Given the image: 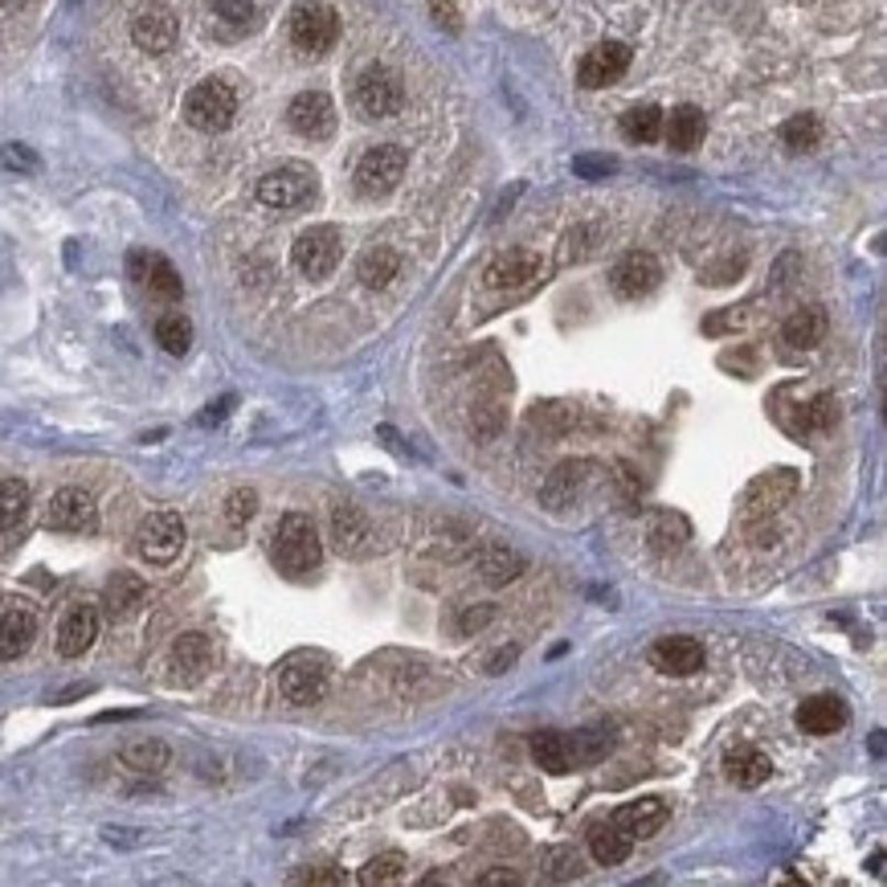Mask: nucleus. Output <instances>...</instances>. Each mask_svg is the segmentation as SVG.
<instances>
[{"mask_svg":"<svg viewBox=\"0 0 887 887\" xmlns=\"http://www.w3.org/2000/svg\"><path fill=\"white\" fill-rule=\"evenodd\" d=\"M532 757H536V765H540L544 773H552V777L572 769L569 744H565L560 732H536V736H532Z\"/></svg>","mask_w":887,"mask_h":887,"instance_id":"35","label":"nucleus"},{"mask_svg":"<svg viewBox=\"0 0 887 887\" xmlns=\"http://www.w3.org/2000/svg\"><path fill=\"white\" fill-rule=\"evenodd\" d=\"M614 168H617L614 156H577L572 160V172L585 176V180H601V176H610Z\"/></svg>","mask_w":887,"mask_h":887,"instance_id":"43","label":"nucleus"},{"mask_svg":"<svg viewBox=\"0 0 887 887\" xmlns=\"http://www.w3.org/2000/svg\"><path fill=\"white\" fill-rule=\"evenodd\" d=\"M131 42L140 45L143 54H168L172 42H176V17L160 4H147L131 21Z\"/></svg>","mask_w":887,"mask_h":887,"instance_id":"19","label":"nucleus"},{"mask_svg":"<svg viewBox=\"0 0 887 887\" xmlns=\"http://www.w3.org/2000/svg\"><path fill=\"white\" fill-rule=\"evenodd\" d=\"M429 4H434V21H438V25H446L450 33H458V29H462L455 0H429Z\"/></svg>","mask_w":887,"mask_h":887,"instance_id":"48","label":"nucleus"},{"mask_svg":"<svg viewBox=\"0 0 887 887\" xmlns=\"http://www.w3.org/2000/svg\"><path fill=\"white\" fill-rule=\"evenodd\" d=\"M405 168H409V156L401 152L397 143H381V147H369L357 164V193L360 197H388L393 188L405 180Z\"/></svg>","mask_w":887,"mask_h":887,"instance_id":"5","label":"nucleus"},{"mask_svg":"<svg viewBox=\"0 0 887 887\" xmlns=\"http://www.w3.org/2000/svg\"><path fill=\"white\" fill-rule=\"evenodd\" d=\"M209 4H213V13L221 21H233V25H242V21L254 17V0H209Z\"/></svg>","mask_w":887,"mask_h":887,"instance_id":"45","label":"nucleus"},{"mask_svg":"<svg viewBox=\"0 0 887 887\" xmlns=\"http://www.w3.org/2000/svg\"><path fill=\"white\" fill-rule=\"evenodd\" d=\"M629 846H634V839H629L622 826H614V818L589 826V855L598 858L601 867H617V863H626Z\"/></svg>","mask_w":887,"mask_h":887,"instance_id":"27","label":"nucleus"},{"mask_svg":"<svg viewBox=\"0 0 887 887\" xmlns=\"http://www.w3.org/2000/svg\"><path fill=\"white\" fill-rule=\"evenodd\" d=\"M789 348H818L822 336H826V311L822 307H801L786 319V328H781Z\"/></svg>","mask_w":887,"mask_h":887,"instance_id":"32","label":"nucleus"},{"mask_svg":"<svg viewBox=\"0 0 887 887\" xmlns=\"http://www.w3.org/2000/svg\"><path fill=\"white\" fill-rule=\"evenodd\" d=\"M667 814H671V810H667V801H662V798H638V801L617 806L614 826L626 830L629 839H650V834H658V830H662Z\"/></svg>","mask_w":887,"mask_h":887,"instance_id":"23","label":"nucleus"},{"mask_svg":"<svg viewBox=\"0 0 887 887\" xmlns=\"http://www.w3.org/2000/svg\"><path fill=\"white\" fill-rule=\"evenodd\" d=\"M29 515V486L21 479H4L0 483V532H13Z\"/></svg>","mask_w":887,"mask_h":887,"instance_id":"39","label":"nucleus"},{"mask_svg":"<svg viewBox=\"0 0 887 887\" xmlns=\"http://www.w3.org/2000/svg\"><path fill=\"white\" fill-rule=\"evenodd\" d=\"M593 242H598V229H593V226L572 229L569 242H565V258H572V262H581V258L593 254Z\"/></svg>","mask_w":887,"mask_h":887,"instance_id":"44","label":"nucleus"},{"mask_svg":"<svg viewBox=\"0 0 887 887\" xmlns=\"http://www.w3.org/2000/svg\"><path fill=\"white\" fill-rule=\"evenodd\" d=\"M781 143H786L789 152H814L818 143H822V123H818V114H793L786 119V128H781Z\"/></svg>","mask_w":887,"mask_h":887,"instance_id":"37","label":"nucleus"},{"mask_svg":"<svg viewBox=\"0 0 887 887\" xmlns=\"http://www.w3.org/2000/svg\"><path fill=\"white\" fill-rule=\"evenodd\" d=\"M798 724L810 736H834L846 724V703L839 696H814L798 708Z\"/></svg>","mask_w":887,"mask_h":887,"instance_id":"24","label":"nucleus"},{"mask_svg":"<svg viewBox=\"0 0 887 887\" xmlns=\"http://www.w3.org/2000/svg\"><path fill=\"white\" fill-rule=\"evenodd\" d=\"M724 773H729V781H736L741 789H757L769 781L773 765L760 748H753V744H736L729 757H724Z\"/></svg>","mask_w":887,"mask_h":887,"instance_id":"26","label":"nucleus"},{"mask_svg":"<svg viewBox=\"0 0 887 887\" xmlns=\"http://www.w3.org/2000/svg\"><path fill=\"white\" fill-rule=\"evenodd\" d=\"M336 37H340V17L324 0H303L299 9L291 13V42H295L299 54H328Z\"/></svg>","mask_w":887,"mask_h":887,"instance_id":"4","label":"nucleus"},{"mask_svg":"<svg viewBox=\"0 0 887 887\" xmlns=\"http://www.w3.org/2000/svg\"><path fill=\"white\" fill-rule=\"evenodd\" d=\"M352 99H357V111L364 114V119H393V114L405 107V83H401V74L388 70V66H369V70L357 78Z\"/></svg>","mask_w":887,"mask_h":887,"instance_id":"6","label":"nucleus"},{"mask_svg":"<svg viewBox=\"0 0 887 887\" xmlns=\"http://www.w3.org/2000/svg\"><path fill=\"white\" fill-rule=\"evenodd\" d=\"M593 462H565V467H557V471L548 474V483H544L540 500L548 503V507H572V503L585 495V486L593 483Z\"/></svg>","mask_w":887,"mask_h":887,"instance_id":"22","label":"nucleus"},{"mask_svg":"<svg viewBox=\"0 0 887 887\" xmlns=\"http://www.w3.org/2000/svg\"><path fill=\"white\" fill-rule=\"evenodd\" d=\"M156 340H160V348L168 352V357H185L188 348H193V324H188L185 315H164L156 324Z\"/></svg>","mask_w":887,"mask_h":887,"instance_id":"40","label":"nucleus"},{"mask_svg":"<svg viewBox=\"0 0 887 887\" xmlns=\"http://www.w3.org/2000/svg\"><path fill=\"white\" fill-rule=\"evenodd\" d=\"M401 271V254L397 250H388V245H372V250H364V258H360V283L372 286V291H381V286H388L393 278H397Z\"/></svg>","mask_w":887,"mask_h":887,"instance_id":"33","label":"nucleus"},{"mask_svg":"<svg viewBox=\"0 0 887 887\" xmlns=\"http://www.w3.org/2000/svg\"><path fill=\"white\" fill-rule=\"evenodd\" d=\"M507 662H515V646H507V650H500V655L491 658V675H500V667H507Z\"/></svg>","mask_w":887,"mask_h":887,"instance_id":"53","label":"nucleus"},{"mask_svg":"<svg viewBox=\"0 0 887 887\" xmlns=\"http://www.w3.org/2000/svg\"><path fill=\"white\" fill-rule=\"evenodd\" d=\"M135 548L147 565H172L185 548V519L176 512H152L135 532Z\"/></svg>","mask_w":887,"mask_h":887,"instance_id":"8","label":"nucleus"},{"mask_svg":"<svg viewBox=\"0 0 887 887\" xmlns=\"http://www.w3.org/2000/svg\"><path fill=\"white\" fill-rule=\"evenodd\" d=\"M286 119L307 140H328L331 131H336V107H331V99L324 90H303L299 99L291 102Z\"/></svg>","mask_w":887,"mask_h":887,"instance_id":"16","label":"nucleus"},{"mask_svg":"<svg viewBox=\"0 0 887 887\" xmlns=\"http://www.w3.org/2000/svg\"><path fill=\"white\" fill-rule=\"evenodd\" d=\"M128 271H131V278H140L152 295H160V299H180V295H185V283H180V274H176V266H172L168 258L131 254Z\"/></svg>","mask_w":887,"mask_h":887,"instance_id":"21","label":"nucleus"},{"mask_svg":"<svg viewBox=\"0 0 887 887\" xmlns=\"http://www.w3.org/2000/svg\"><path fill=\"white\" fill-rule=\"evenodd\" d=\"M662 135H667V143H671L675 152H696L703 143V135H708V119H703L700 107L683 102V107L671 111V119H662Z\"/></svg>","mask_w":887,"mask_h":887,"instance_id":"25","label":"nucleus"},{"mask_svg":"<svg viewBox=\"0 0 887 887\" xmlns=\"http://www.w3.org/2000/svg\"><path fill=\"white\" fill-rule=\"evenodd\" d=\"M343 254V238L336 226H311L307 233H299V242L291 250L295 266H299L307 278H328L336 266H340Z\"/></svg>","mask_w":887,"mask_h":887,"instance_id":"10","label":"nucleus"},{"mask_svg":"<svg viewBox=\"0 0 887 887\" xmlns=\"http://www.w3.org/2000/svg\"><path fill=\"white\" fill-rule=\"evenodd\" d=\"M474 565H479L486 585H507V581H515L524 572V557L515 548H507V544H483L474 552Z\"/></svg>","mask_w":887,"mask_h":887,"instance_id":"28","label":"nucleus"},{"mask_svg":"<svg viewBox=\"0 0 887 887\" xmlns=\"http://www.w3.org/2000/svg\"><path fill=\"white\" fill-rule=\"evenodd\" d=\"M95 500L86 495L83 486H62L50 507H45V528L50 532H90L95 528Z\"/></svg>","mask_w":887,"mask_h":887,"instance_id":"11","label":"nucleus"},{"mask_svg":"<svg viewBox=\"0 0 887 887\" xmlns=\"http://www.w3.org/2000/svg\"><path fill=\"white\" fill-rule=\"evenodd\" d=\"M299 884H343V875L331 872V867H319V872H303Z\"/></svg>","mask_w":887,"mask_h":887,"instance_id":"50","label":"nucleus"},{"mask_svg":"<svg viewBox=\"0 0 887 887\" xmlns=\"http://www.w3.org/2000/svg\"><path fill=\"white\" fill-rule=\"evenodd\" d=\"M213 667V646H209V638L205 634H180L176 643H172V655H168V671H172V683H197V679H205V671Z\"/></svg>","mask_w":887,"mask_h":887,"instance_id":"15","label":"nucleus"},{"mask_svg":"<svg viewBox=\"0 0 887 887\" xmlns=\"http://www.w3.org/2000/svg\"><path fill=\"white\" fill-rule=\"evenodd\" d=\"M99 638V610L95 605H74L70 614L62 617L57 626V655L62 658H78L86 655Z\"/></svg>","mask_w":887,"mask_h":887,"instance_id":"20","label":"nucleus"},{"mask_svg":"<svg viewBox=\"0 0 887 887\" xmlns=\"http://www.w3.org/2000/svg\"><path fill=\"white\" fill-rule=\"evenodd\" d=\"M0 164H4V168H13V172H33V168H37V156L29 152L25 143H9V147L0 152Z\"/></svg>","mask_w":887,"mask_h":887,"instance_id":"46","label":"nucleus"},{"mask_svg":"<svg viewBox=\"0 0 887 887\" xmlns=\"http://www.w3.org/2000/svg\"><path fill=\"white\" fill-rule=\"evenodd\" d=\"M331 540L340 548L343 557H369L372 552V528L364 512L352 507V503H340V507H331Z\"/></svg>","mask_w":887,"mask_h":887,"instance_id":"18","label":"nucleus"},{"mask_svg":"<svg viewBox=\"0 0 887 887\" xmlns=\"http://www.w3.org/2000/svg\"><path fill=\"white\" fill-rule=\"evenodd\" d=\"M662 119H667V114L658 111L655 102H638V107H629V111L622 114V135L634 143H655L658 135H662Z\"/></svg>","mask_w":887,"mask_h":887,"instance_id":"34","label":"nucleus"},{"mask_svg":"<svg viewBox=\"0 0 887 887\" xmlns=\"http://www.w3.org/2000/svg\"><path fill=\"white\" fill-rule=\"evenodd\" d=\"M658 278H662V266H658V258L646 254V250L626 254L614 266V274H610L614 295H622V299H643V295H650L658 286Z\"/></svg>","mask_w":887,"mask_h":887,"instance_id":"14","label":"nucleus"},{"mask_svg":"<svg viewBox=\"0 0 887 887\" xmlns=\"http://www.w3.org/2000/svg\"><path fill=\"white\" fill-rule=\"evenodd\" d=\"M629 70V45L622 42H601L593 45L585 57H581V70H577V83L585 90H601V86L617 83L622 74Z\"/></svg>","mask_w":887,"mask_h":887,"instance_id":"13","label":"nucleus"},{"mask_svg":"<svg viewBox=\"0 0 887 887\" xmlns=\"http://www.w3.org/2000/svg\"><path fill=\"white\" fill-rule=\"evenodd\" d=\"M324 560V544H319V532L303 512L283 515V524L274 532V565L291 577H303V572L319 569Z\"/></svg>","mask_w":887,"mask_h":887,"instance_id":"1","label":"nucleus"},{"mask_svg":"<svg viewBox=\"0 0 887 887\" xmlns=\"http://www.w3.org/2000/svg\"><path fill=\"white\" fill-rule=\"evenodd\" d=\"M548 863H557V867L548 872L552 879H577V875H581V858L572 855V851H552Z\"/></svg>","mask_w":887,"mask_h":887,"instance_id":"47","label":"nucleus"},{"mask_svg":"<svg viewBox=\"0 0 887 887\" xmlns=\"http://www.w3.org/2000/svg\"><path fill=\"white\" fill-rule=\"evenodd\" d=\"M315 172L307 164H286V168H274L258 180V200L266 209H299L315 197Z\"/></svg>","mask_w":887,"mask_h":887,"instance_id":"9","label":"nucleus"},{"mask_svg":"<svg viewBox=\"0 0 887 887\" xmlns=\"http://www.w3.org/2000/svg\"><path fill=\"white\" fill-rule=\"evenodd\" d=\"M328 683H331V667L324 655H311V650H299V655H291L278 667V691L286 696V703H319L328 696Z\"/></svg>","mask_w":887,"mask_h":887,"instance_id":"2","label":"nucleus"},{"mask_svg":"<svg viewBox=\"0 0 887 887\" xmlns=\"http://www.w3.org/2000/svg\"><path fill=\"white\" fill-rule=\"evenodd\" d=\"M834 397L830 393H822V397H814L806 409H801V429H826L830 421H834Z\"/></svg>","mask_w":887,"mask_h":887,"instance_id":"41","label":"nucleus"},{"mask_svg":"<svg viewBox=\"0 0 887 887\" xmlns=\"http://www.w3.org/2000/svg\"><path fill=\"white\" fill-rule=\"evenodd\" d=\"M33 638H37V622H33V614H25V610H9V614L0 617V662L21 658L29 646H33Z\"/></svg>","mask_w":887,"mask_h":887,"instance_id":"29","label":"nucleus"},{"mask_svg":"<svg viewBox=\"0 0 887 887\" xmlns=\"http://www.w3.org/2000/svg\"><path fill=\"white\" fill-rule=\"evenodd\" d=\"M258 512V495L250 491V486H242V491H233L229 495V503H226V519L233 524V528H242L245 519Z\"/></svg>","mask_w":887,"mask_h":887,"instance_id":"42","label":"nucleus"},{"mask_svg":"<svg viewBox=\"0 0 887 887\" xmlns=\"http://www.w3.org/2000/svg\"><path fill=\"white\" fill-rule=\"evenodd\" d=\"M495 884H519V875L507 872V867H500V872H486L479 875V887H495Z\"/></svg>","mask_w":887,"mask_h":887,"instance_id":"52","label":"nucleus"},{"mask_svg":"<svg viewBox=\"0 0 887 887\" xmlns=\"http://www.w3.org/2000/svg\"><path fill=\"white\" fill-rule=\"evenodd\" d=\"M793 491H798V471H789V467L769 471V474H757L741 500V519L744 524L769 519V515H777L789 500H793Z\"/></svg>","mask_w":887,"mask_h":887,"instance_id":"7","label":"nucleus"},{"mask_svg":"<svg viewBox=\"0 0 887 887\" xmlns=\"http://www.w3.org/2000/svg\"><path fill=\"white\" fill-rule=\"evenodd\" d=\"M0 4H9V0H0Z\"/></svg>","mask_w":887,"mask_h":887,"instance_id":"54","label":"nucleus"},{"mask_svg":"<svg viewBox=\"0 0 887 887\" xmlns=\"http://www.w3.org/2000/svg\"><path fill=\"white\" fill-rule=\"evenodd\" d=\"M565 744H569V760H572V769H577V765H598V760L614 748V736L601 729H585V732H577L572 741L565 736Z\"/></svg>","mask_w":887,"mask_h":887,"instance_id":"36","label":"nucleus"},{"mask_svg":"<svg viewBox=\"0 0 887 887\" xmlns=\"http://www.w3.org/2000/svg\"><path fill=\"white\" fill-rule=\"evenodd\" d=\"M405 855H397V851H385V855H376L364 863V872L357 875L364 887H385V884H401L405 879Z\"/></svg>","mask_w":887,"mask_h":887,"instance_id":"38","label":"nucleus"},{"mask_svg":"<svg viewBox=\"0 0 887 887\" xmlns=\"http://www.w3.org/2000/svg\"><path fill=\"white\" fill-rule=\"evenodd\" d=\"M540 254H532V250H503L486 262L483 271V283L491 291H519V286H528L540 278Z\"/></svg>","mask_w":887,"mask_h":887,"instance_id":"12","label":"nucleus"},{"mask_svg":"<svg viewBox=\"0 0 887 887\" xmlns=\"http://www.w3.org/2000/svg\"><path fill=\"white\" fill-rule=\"evenodd\" d=\"M650 667L662 675H696L703 671V643L700 638H687V634H671V638H658L650 646Z\"/></svg>","mask_w":887,"mask_h":887,"instance_id":"17","label":"nucleus"},{"mask_svg":"<svg viewBox=\"0 0 887 887\" xmlns=\"http://www.w3.org/2000/svg\"><path fill=\"white\" fill-rule=\"evenodd\" d=\"M147 598V589L135 572H114L111 581H107V593H102V605H107V614L111 617H131L135 610L143 605Z\"/></svg>","mask_w":887,"mask_h":887,"instance_id":"31","label":"nucleus"},{"mask_svg":"<svg viewBox=\"0 0 887 887\" xmlns=\"http://www.w3.org/2000/svg\"><path fill=\"white\" fill-rule=\"evenodd\" d=\"M238 114V95L221 78H205L185 95V119L197 131H226Z\"/></svg>","mask_w":887,"mask_h":887,"instance_id":"3","label":"nucleus"},{"mask_svg":"<svg viewBox=\"0 0 887 887\" xmlns=\"http://www.w3.org/2000/svg\"><path fill=\"white\" fill-rule=\"evenodd\" d=\"M119 760H123V769L135 773V777H160V773L172 765V748L164 741H135L119 753Z\"/></svg>","mask_w":887,"mask_h":887,"instance_id":"30","label":"nucleus"},{"mask_svg":"<svg viewBox=\"0 0 887 887\" xmlns=\"http://www.w3.org/2000/svg\"><path fill=\"white\" fill-rule=\"evenodd\" d=\"M233 409V397H221L209 405V414H200V426H217V421H226V414Z\"/></svg>","mask_w":887,"mask_h":887,"instance_id":"49","label":"nucleus"},{"mask_svg":"<svg viewBox=\"0 0 887 887\" xmlns=\"http://www.w3.org/2000/svg\"><path fill=\"white\" fill-rule=\"evenodd\" d=\"M491 617H495L491 605H483V610H467V614H462V629H479V626H486Z\"/></svg>","mask_w":887,"mask_h":887,"instance_id":"51","label":"nucleus"}]
</instances>
